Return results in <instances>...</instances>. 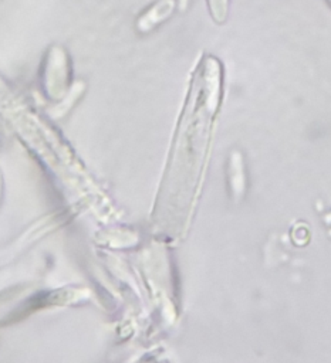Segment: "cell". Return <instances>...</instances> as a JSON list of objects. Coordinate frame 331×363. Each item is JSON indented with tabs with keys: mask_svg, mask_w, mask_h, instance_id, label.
<instances>
[{
	"mask_svg": "<svg viewBox=\"0 0 331 363\" xmlns=\"http://www.w3.org/2000/svg\"><path fill=\"white\" fill-rule=\"evenodd\" d=\"M328 1H330V4H331V0H328Z\"/></svg>",
	"mask_w": 331,
	"mask_h": 363,
	"instance_id": "obj_3",
	"label": "cell"
},
{
	"mask_svg": "<svg viewBox=\"0 0 331 363\" xmlns=\"http://www.w3.org/2000/svg\"><path fill=\"white\" fill-rule=\"evenodd\" d=\"M170 9H172V3H170V1H166V3H163V4H159V6H156V7L151 11V14L148 16V18L143 20L142 23H145V21H146L148 24L156 23L158 20L163 18V17L169 13Z\"/></svg>",
	"mask_w": 331,
	"mask_h": 363,
	"instance_id": "obj_2",
	"label": "cell"
},
{
	"mask_svg": "<svg viewBox=\"0 0 331 363\" xmlns=\"http://www.w3.org/2000/svg\"><path fill=\"white\" fill-rule=\"evenodd\" d=\"M210 11L213 18L217 23H223L227 17V10H229V0H209Z\"/></svg>",
	"mask_w": 331,
	"mask_h": 363,
	"instance_id": "obj_1",
	"label": "cell"
}]
</instances>
